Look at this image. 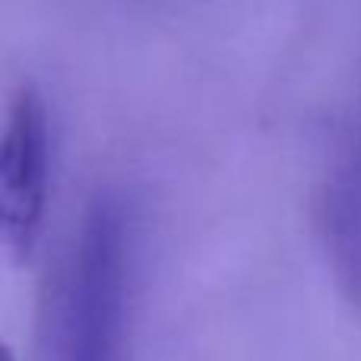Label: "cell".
<instances>
[{"instance_id":"1","label":"cell","mask_w":361,"mask_h":361,"mask_svg":"<svg viewBox=\"0 0 361 361\" xmlns=\"http://www.w3.org/2000/svg\"><path fill=\"white\" fill-rule=\"evenodd\" d=\"M130 263L127 203L105 190L86 206L51 286V361H127Z\"/></svg>"},{"instance_id":"2","label":"cell","mask_w":361,"mask_h":361,"mask_svg":"<svg viewBox=\"0 0 361 361\" xmlns=\"http://www.w3.org/2000/svg\"><path fill=\"white\" fill-rule=\"evenodd\" d=\"M51 197V118L44 95L23 82L0 124V241L25 260L42 235Z\"/></svg>"},{"instance_id":"3","label":"cell","mask_w":361,"mask_h":361,"mask_svg":"<svg viewBox=\"0 0 361 361\" xmlns=\"http://www.w3.org/2000/svg\"><path fill=\"white\" fill-rule=\"evenodd\" d=\"M317 219L339 292L361 307V133L333 159L330 175L320 187Z\"/></svg>"},{"instance_id":"4","label":"cell","mask_w":361,"mask_h":361,"mask_svg":"<svg viewBox=\"0 0 361 361\" xmlns=\"http://www.w3.org/2000/svg\"><path fill=\"white\" fill-rule=\"evenodd\" d=\"M0 361H16V355H13V349L6 343H0Z\"/></svg>"}]
</instances>
